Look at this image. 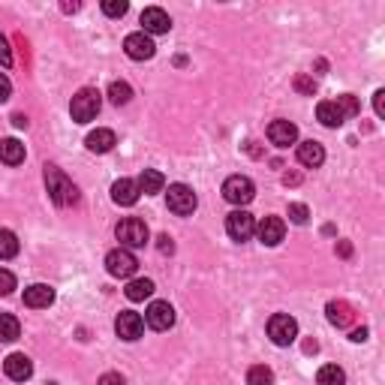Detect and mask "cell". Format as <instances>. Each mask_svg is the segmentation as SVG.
<instances>
[{
    "label": "cell",
    "mask_w": 385,
    "mask_h": 385,
    "mask_svg": "<svg viewBox=\"0 0 385 385\" xmlns=\"http://www.w3.org/2000/svg\"><path fill=\"white\" fill-rule=\"evenodd\" d=\"M45 187H48V196L58 208H70V205L79 202V187H75L58 166H45Z\"/></svg>",
    "instance_id": "6da1fadb"
},
{
    "label": "cell",
    "mask_w": 385,
    "mask_h": 385,
    "mask_svg": "<svg viewBox=\"0 0 385 385\" xmlns=\"http://www.w3.org/2000/svg\"><path fill=\"white\" fill-rule=\"evenodd\" d=\"M99 109H102V97H99V91H94V87H82L70 102V114H72L75 124L94 121L99 114Z\"/></svg>",
    "instance_id": "7a4b0ae2"
},
{
    "label": "cell",
    "mask_w": 385,
    "mask_h": 385,
    "mask_svg": "<svg viewBox=\"0 0 385 385\" xmlns=\"http://www.w3.org/2000/svg\"><path fill=\"white\" fill-rule=\"evenodd\" d=\"M114 235H118L121 247L133 250V247H145V244L151 241V232L145 220H139V217H126V220L118 223V229H114Z\"/></svg>",
    "instance_id": "3957f363"
},
{
    "label": "cell",
    "mask_w": 385,
    "mask_h": 385,
    "mask_svg": "<svg viewBox=\"0 0 385 385\" xmlns=\"http://www.w3.org/2000/svg\"><path fill=\"white\" fill-rule=\"evenodd\" d=\"M268 337H271L274 346H289L298 337V322L289 313H274L268 319Z\"/></svg>",
    "instance_id": "277c9868"
},
{
    "label": "cell",
    "mask_w": 385,
    "mask_h": 385,
    "mask_svg": "<svg viewBox=\"0 0 385 385\" xmlns=\"http://www.w3.org/2000/svg\"><path fill=\"white\" fill-rule=\"evenodd\" d=\"M256 196V187L247 175H232V178H226V184H223V199L226 202H232V205H250Z\"/></svg>",
    "instance_id": "5b68a950"
},
{
    "label": "cell",
    "mask_w": 385,
    "mask_h": 385,
    "mask_svg": "<svg viewBox=\"0 0 385 385\" xmlns=\"http://www.w3.org/2000/svg\"><path fill=\"white\" fill-rule=\"evenodd\" d=\"M136 268H139V259L133 256V250H126V247H118V250H112V253L106 256V271H109L112 277L126 280V277L136 274Z\"/></svg>",
    "instance_id": "8992f818"
},
{
    "label": "cell",
    "mask_w": 385,
    "mask_h": 385,
    "mask_svg": "<svg viewBox=\"0 0 385 385\" xmlns=\"http://www.w3.org/2000/svg\"><path fill=\"white\" fill-rule=\"evenodd\" d=\"M166 196H169V211H175L178 217L192 214L196 211V205H199L196 192H192V187H187V184H172Z\"/></svg>",
    "instance_id": "52a82bcc"
},
{
    "label": "cell",
    "mask_w": 385,
    "mask_h": 385,
    "mask_svg": "<svg viewBox=\"0 0 385 385\" xmlns=\"http://www.w3.org/2000/svg\"><path fill=\"white\" fill-rule=\"evenodd\" d=\"M124 51H126V58H133V60H151L157 45H153V40L145 31H136L124 40Z\"/></svg>",
    "instance_id": "ba28073f"
},
{
    "label": "cell",
    "mask_w": 385,
    "mask_h": 385,
    "mask_svg": "<svg viewBox=\"0 0 385 385\" xmlns=\"http://www.w3.org/2000/svg\"><path fill=\"white\" fill-rule=\"evenodd\" d=\"M145 322L153 331H169L175 325V307L169 301H153L145 310Z\"/></svg>",
    "instance_id": "9c48e42d"
},
{
    "label": "cell",
    "mask_w": 385,
    "mask_h": 385,
    "mask_svg": "<svg viewBox=\"0 0 385 385\" xmlns=\"http://www.w3.org/2000/svg\"><path fill=\"white\" fill-rule=\"evenodd\" d=\"M114 331H118V337L121 340H139L142 337V331H145V319L139 316V313H133V310H124V313H118V319H114Z\"/></svg>",
    "instance_id": "30bf717a"
},
{
    "label": "cell",
    "mask_w": 385,
    "mask_h": 385,
    "mask_svg": "<svg viewBox=\"0 0 385 385\" xmlns=\"http://www.w3.org/2000/svg\"><path fill=\"white\" fill-rule=\"evenodd\" d=\"M226 232L232 241H247L256 232V223H253V214L247 211H232L226 217Z\"/></svg>",
    "instance_id": "8fae6325"
},
{
    "label": "cell",
    "mask_w": 385,
    "mask_h": 385,
    "mask_svg": "<svg viewBox=\"0 0 385 385\" xmlns=\"http://www.w3.org/2000/svg\"><path fill=\"white\" fill-rule=\"evenodd\" d=\"M4 374L12 382H28L33 376V362L24 352H12V355H6V362H4Z\"/></svg>",
    "instance_id": "7c38bea8"
},
{
    "label": "cell",
    "mask_w": 385,
    "mask_h": 385,
    "mask_svg": "<svg viewBox=\"0 0 385 385\" xmlns=\"http://www.w3.org/2000/svg\"><path fill=\"white\" fill-rule=\"evenodd\" d=\"M142 28L148 36H157V33H169L172 31V18H169V12L160 9V6H148L142 12Z\"/></svg>",
    "instance_id": "4fadbf2b"
},
{
    "label": "cell",
    "mask_w": 385,
    "mask_h": 385,
    "mask_svg": "<svg viewBox=\"0 0 385 385\" xmlns=\"http://www.w3.org/2000/svg\"><path fill=\"white\" fill-rule=\"evenodd\" d=\"M256 235H259V241L265 244V247H277L286 235V223L280 220V217H265V220L256 226Z\"/></svg>",
    "instance_id": "5bb4252c"
},
{
    "label": "cell",
    "mask_w": 385,
    "mask_h": 385,
    "mask_svg": "<svg viewBox=\"0 0 385 385\" xmlns=\"http://www.w3.org/2000/svg\"><path fill=\"white\" fill-rule=\"evenodd\" d=\"M268 139H271V145L277 148H289L298 142V126H295L292 121H271V126H268Z\"/></svg>",
    "instance_id": "9a60e30c"
},
{
    "label": "cell",
    "mask_w": 385,
    "mask_h": 385,
    "mask_svg": "<svg viewBox=\"0 0 385 385\" xmlns=\"http://www.w3.org/2000/svg\"><path fill=\"white\" fill-rule=\"evenodd\" d=\"M112 202L114 205H124V208H130V205L139 202V184L130 181V178H121V181L112 184Z\"/></svg>",
    "instance_id": "2e32d148"
},
{
    "label": "cell",
    "mask_w": 385,
    "mask_h": 385,
    "mask_svg": "<svg viewBox=\"0 0 385 385\" xmlns=\"http://www.w3.org/2000/svg\"><path fill=\"white\" fill-rule=\"evenodd\" d=\"M24 304L33 307V310H43V307L55 304V289L45 286V283H33L24 289Z\"/></svg>",
    "instance_id": "e0dca14e"
},
{
    "label": "cell",
    "mask_w": 385,
    "mask_h": 385,
    "mask_svg": "<svg viewBox=\"0 0 385 385\" xmlns=\"http://www.w3.org/2000/svg\"><path fill=\"white\" fill-rule=\"evenodd\" d=\"M298 163L307 166V169H319V166L325 163V148L319 145V142H301L298 145Z\"/></svg>",
    "instance_id": "ac0fdd59"
},
{
    "label": "cell",
    "mask_w": 385,
    "mask_h": 385,
    "mask_svg": "<svg viewBox=\"0 0 385 385\" xmlns=\"http://www.w3.org/2000/svg\"><path fill=\"white\" fill-rule=\"evenodd\" d=\"M325 313H328V322H331V325H337V328H346V325H352V319H355L352 307L346 304V301H328Z\"/></svg>",
    "instance_id": "d6986e66"
},
{
    "label": "cell",
    "mask_w": 385,
    "mask_h": 385,
    "mask_svg": "<svg viewBox=\"0 0 385 385\" xmlns=\"http://www.w3.org/2000/svg\"><path fill=\"white\" fill-rule=\"evenodd\" d=\"M0 163H6V166L24 163V145L18 139H0Z\"/></svg>",
    "instance_id": "ffe728a7"
},
{
    "label": "cell",
    "mask_w": 385,
    "mask_h": 385,
    "mask_svg": "<svg viewBox=\"0 0 385 385\" xmlns=\"http://www.w3.org/2000/svg\"><path fill=\"white\" fill-rule=\"evenodd\" d=\"M85 145H87V151H94V153H106V151H112L114 145H118V139H114L112 130H94L91 136L85 139Z\"/></svg>",
    "instance_id": "44dd1931"
},
{
    "label": "cell",
    "mask_w": 385,
    "mask_h": 385,
    "mask_svg": "<svg viewBox=\"0 0 385 385\" xmlns=\"http://www.w3.org/2000/svg\"><path fill=\"white\" fill-rule=\"evenodd\" d=\"M136 184H139V192H145V196H157V192H163V187H166V178L157 169H145Z\"/></svg>",
    "instance_id": "7402d4cb"
},
{
    "label": "cell",
    "mask_w": 385,
    "mask_h": 385,
    "mask_svg": "<svg viewBox=\"0 0 385 385\" xmlns=\"http://www.w3.org/2000/svg\"><path fill=\"white\" fill-rule=\"evenodd\" d=\"M124 295H126L130 301H145V298H151V295H153V280H148V277L130 280V283H126V289H124Z\"/></svg>",
    "instance_id": "603a6c76"
},
{
    "label": "cell",
    "mask_w": 385,
    "mask_h": 385,
    "mask_svg": "<svg viewBox=\"0 0 385 385\" xmlns=\"http://www.w3.org/2000/svg\"><path fill=\"white\" fill-rule=\"evenodd\" d=\"M316 118L322 121L325 126H340V124H343V114H340V109H337L335 99L319 102V106H316Z\"/></svg>",
    "instance_id": "cb8c5ba5"
},
{
    "label": "cell",
    "mask_w": 385,
    "mask_h": 385,
    "mask_svg": "<svg viewBox=\"0 0 385 385\" xmlns=\"http://www.w3.org/2000/svg\"><path fill=\"white\" fill-rule=\"evenodd\" d=\"M18 335H21L18 319L12 316V313H0V340L12 343V340H18Z\"/></svg>",
    "instance_id": "d4e9b609"
},
{
    "label": "cell",
    "mask_w": 385,
    "mask_h": 385,
    "mask_svg": "<svg viewBox=\"0 0 385 385\" xmlns=\"http://www.w3.org/2000/svg\"><path fill=\"white\" fill-rule=\"evenodd\" d=\"M316 382L319 385H346V374L337 364H322L316 374Z\"/></svg>",
    "instance_id": "484cf974"
},
{
    "label": "cell",
    "mask_w": 385,
    "mask_h": 385,
    "mask_svg": "<svg viewBox=\"0 0 385 385\" xmlns=\"http://www.w3.org/2000/svg\"><path fill=\"white\" fill-rule=\"evenodd\" d=\"M18 256V238L9 229H0V259H16Z\"/></svg>",
    "instance_id": "4316f807"
},
{
    "label": "cell",
    "mask_w": 385,
    "mask_h": 385,
    "mask_svg": "<svg viewBox=\"0 0 385 385\" xmlns=\"http://www.w3.org/2000/svg\"><path fill=\"white\" fill-rule=\"evenodd\" d=\"M109 99L114 102V106H126V102L133 99V87L126 85V82H112V87H109Z\"/></svg>",
    "instance_id": "83f0119b"
},
{
    "label": "cell",
    "mask_w": 385,
    "mask_h": 385,
    "mask_svg": "<svg viewBox=\"0 0 385 385\" xmlns=\"http://www.w3.org/2000/svg\"><path fill=\"white\" fill-rule=\"evenodd\" d=\"M247 385H274L271 367H265V364L250 367V370H247Z\"/></svg>",
    "instance_id": "f1b7e54d"
},
{
    "label": "cell",
    "mask_w": 385,
    "mask_h": 385,
    "mask_svg": "<svg viewBox=\"0 0 385 385\" xmlns=\"http://www.w3.org/2000/svg\"><path fill=\"white\" fill-rule=\"evenodd\" d=\"M335 102H337V109H340V114H343V121H346V118H355V114L362 112V106H358V99H355L352 94H343V97H337Z\"/></svg>",
    "instance_id": "f546056e"
},
{
    "label": "cell",
    "mask_w": 385,
    "mask_h": 385,
    "mask_svg": "<svg viewBox=\"0 0 385 385\" xmlns=\"http://www.w3.org/2000/svg\"><path fill=\"white\" fill-rule=\"evenodd\" d=\"M126 9H130V4H126V0H102V12H106L109 18L126 16Z\"/></svg>",
    "instance_id": "4dcf8cb0"
},
{
    "label": "cell",
    "mask_w": 385,
    "mask_h": 385,
    "mask_svg": "<svg viewBox=\"0 0 385 385\" xmlns=\"http://www.w3.org/2000/svg\"><path fill=\"white\" fill-rule=\"evenodd\" d=\"M307 217H310L307 205H301V202H292V205H289V220H292V223L304 226V223H307Z\"/></svg>",
    "instance_id": "1f68e13d"
},
{
    "label": "cell",
    "mask_w": 385,
    "mask_h": 385,
    "mask_svg": "<svg viewBox=\"0 0 385 385\" xmlns=\"http://www.w3.org/2000/svg\"><path fill=\"white\" fill-rule=\"evenodd\" d=\"M295 91L313 97V94H316V82L310 79V75H298V79H295Z\"/></svg>",
    "instance_id": "d6a6232c"
},
{
    "label": "cell",
    "mask_w": 385,
    "mask_h": 385,
    "mask_svg": "<svg viewBox=\"0 0 385 385\" xmlns=\"http://www.w3.org/2000/svg\"><path fill=\"white\" fill-rule=\"evenodd\" d=\"M12 289H16V277L6 268H0V295H9Z\"/></svg>",
    "instance_id": "836d02e7"
},
{
    "label": "cell",
    "mask_w": 385,
    "mask_h": 385,
    "mask_svg": "<svg viewBox=\"0 0 385 385\" xmlns=\"http://www.w3.org/2000/svg\"><path fill=\"white\" fill-rule=\"evenodd\" d=\"M0 67H12V51H9V43L4 33H0Z\"/></svg>",
    "instance_id": "e575fe53"
},
{
    "label": "cell",
    "mask_w": 385,
    "mask_h": 385,
    "mask_svg": "<svg viewBox=\"0 0 385 385\" xmlns=\"http://www.w3.org/2000/svg\"><path fill=\"white\" fill-rule=\"evenodd\" d=\"M9 94H12V85H9L6 75L0 72V102H6V99H9Z\"/></svg>",
    "instance_id": "d590c367"
},
{
    "label": "cell",
    "mask_w": 385,
    "mask_h": 385,
    "mask_svg": "<svg viewBox=\"0 0 385 385\" xmlns=\"http://www.w3.org/2000/svg\"><path fill=\"white\" fill-rule=\"evenodd\" d=\"M97 385H124V376L121 374H102Z\"/></svg>",
    "instance_id": "8d00e7d4"
},
{
    "label": "cell",
    "mask_w": 385,
    "mask_h": 385,
    "mask_svg": "<svg viewBox=\"0 0 385 385\" xmlns=\"http://www.w3.org/2000/svg\"><path fill=\"white\" fill-rule=\"evenodd\" d=\"M374 109H376L379 118L385 114V91H376V94H374Z\"/></svg>",
    "instance_id": "74e56055"
},
{
    "label": "cell",
    "mask_w": 385,
    "mask_h": 385,
    "mask_svg": "<svg viewBox=\"0 0 385 385\" xmlns=\"http://www.w3.org/2000/svg\"><path fill=\"white\" fill-rule=\"evenodd\" d=\"M157 241H160V244H157V247H160L163 253H172V250H175V244H172V238H169V235H160Z\"/></svg>",
    "instance_id": "f35d334b"
},
{
    "label": "cell",
    "mask_w": 385,
    "mask_h": 385,
    "mask_svg": "<svg viewBox=\"0 0 385 385\" xmlns=\"http://www.w3.org/2000/svg\"><path fill=\"white\" fill-rule=\"evenodd\" d=\"M352 340H355V343L367 340V328H355V331H352Z\"/></svg>",
    "instance_id": "ab89813d"
},
{
    "label": "cell",
    "mask_w": 385,
    "mask_h": 385,
    "mask_svg": "<svg viewBox=\"0 0 385 385\" xmlns=\"http://www.w3.org/2000/svg\"><path fill=\"white\" fill-rule=\"evenodd\" d=\"M337 253H340V256H352V247H349V241H340V244H337Z\"/></svg>",
    "instance_id": "60d3db41"
},
{
    "label": "cell",
    "mask_w": 385,
    "mask_h": 385,
    "mask_svg": "<svg viewBox=\"0 0 385 385\" xmlns=\"http://www.w3.org/2000/svg\"><path fill=\"white\" fill-rule=\"evenodd\" d=\"M12 124H16V126H28V118H24V114H16V118H12Z\"/></svg>",
    "instance_id": "b9f144b4"
}]
</instances>
